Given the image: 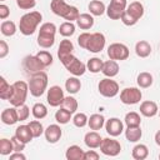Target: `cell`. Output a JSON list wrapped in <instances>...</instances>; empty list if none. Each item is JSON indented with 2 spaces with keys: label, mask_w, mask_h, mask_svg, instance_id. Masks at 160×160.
Instances as JSON below:
<instances>
[{
  "label": "cell",
  "mask_w": 160,
  "mask_h": 160,
  "mask_svg": "<svg viewBox=\"0 0 160 160\" xmlns=\"http://www.w3.org/2000/svg\"><path fill=\"white\" fill-rule=\"evenodd\" d=\"M105 42H106V39L102 32H92L90 36V40L88 42L86 50L90 52H94V54L100 52L105 48Z\"/></svg>",
  "instance_id": "obj_11"
},
{
  "label": "cell",
  "mask_w": 160,
  "mask_h": 160,
  "mask_svg": "<svg viewBox=\"0 0 160 160\" xmlns=\"http://www.w3.org/2000/svg\"><path fill=\"white\" fill-rule=\"evenodd\" d=\"M22 66L30 74H35V72L42 71L45 69V66L40 62V60L38 59L36 55H28L22 61Z\"/></svg>",
  "instance_id": "obj_12"
},
{
  "label": "cell",
  "mask_w": 160,
  "mask_h": 160,
  "mask_svg": "<svg viewBox=\"0 0 160 160\" xmlns=\"http://www.w3.org/2000/svg\"><path fill=\"white\" fill-rule=\"evenodd\" d=\"M132 19H135L136 21H139L142 15H144V5L140 1H132L128 5L126 10H125Z\"/></svg>",
  "instance_id": "obj_17"
},
{
  "label": "cell",
  "mask_w": 160,
  "mask_h": 160,
  "mask_svg": "<svg viewBox=\"0 0 160 160\" xmlns=\"http://www.w3.org/2000/svg\"><path fill=\"white\" fill-rule=\"evenodd\" d=\"M142 98L141 90L138 88H125L120 92V101L125 105H135Z\"/></svg>",
  "instance_id": "obj_7"
},
{
  "label": "cell",
  "mask_w": 160,
  "mask_h": 160,
  "mask_svg": "<svg viewBox=\"0 0 160 160\" xmlns=\"http://www.w3.org/2000/svg\"><path fill=\"white\" fill-rule=\"evenodd\" d=\"M39 34H46V35H54L56 34V26L54 22H44L40 26Z\"/></svg>",
  "instance_id": "obj_45"
},
{
  "label": "cell",
  "mask_w": 160,
  "mask_h": 160,
  "mask_svg": "<svg viewBox=\"0 0 160 160\" xmlns=\"http://www.w3.org/2000/svg\"><path fill=\"white\" fill-rule=\"evenodd\" d=\"M59 32L64 38H69V36L74 35V32H75V25L72 24V21H65V22H62L60 25Z\"/></svg>",
  "instance_id": "obj_40"
},
{
  "label": "cell",
  "mask_w": 160,
  "mask_h": 160,
  "mask_svg": "<svg viewBox=\"0 0 160 160\" xmlns=\"http://www.w3.org/2000/svg\"><path fill=\"white\" fill-rule=\"evenodd\" d=\"M36 56H38V59L40 60V62H41L45 68H48V66H50V65L52 64V55H51L49 51H46V50L39 51V52L36 54Z\"/></svg>",
  "instance_id": "obj_43"
},
{
  "label": "cell",
  "mask_w": 160,
  "mask_h": 160,
  "mask_svg": "<svg viewBox=\"0 0 160 160\" xmlns=\"http://www.w3.org/2000/svg\"><path fill=\"white\" fill-rule=\"evenodd\" d=\"M11 141H12V145H14V151H22L25 149V142L21 141L20 139H18L15 135L11 138Z\"/></svg>",
  "instance_id": "obj_51"
},
{
  "label": "cell",
  "mask_w": 160,
  "mask_h": 160,
  "mask_svg": "<svg viewBox=\"0 0 160 160\" xmlns=\"http://www.w3.org/2000/svg\"><path fill=\"white\" fill-rule=\"evenodd\" d=\"M31 112H32V115H34V118L35 119H44L46 115H48V108L42 104V102H36L34 106H32V109H31Z\"/></svg>",
  "instance_id": "obj_39"
},
{
  "label": "cell",
  "mask_w": 160,
  "mask_h": 160,
  "mask_svg": "<svg viewBox=\"0 0 160 160\" xmlns=\"http://www.w3.org/2000/svg\"><path fill=\"white\" fill-rule=\"evenodd\" d=\"M64 90L59 86V85H54V86H50V89L48 90V94H46V100H48V104L52 108H56V106H61V102L64 100Z\"/></svg>",
  "instance_id": "obj_10"
},
{
  "label": "cell",
  "mask_w": 160,
  "mask_h": 160,
  "mask_svg": "<svg viewBox=\"0 0 160 160\" xmlns=\"http://www.w3.org/2000/svg\"><path fill=\"white\" fill-rule=\"evenodd\" d=\"M61 64H62V65L65 66V69H66L70 74H72L74 76H81V75H84L85 71L88 70L86 65H85L81 60H79L76 56H74V54H71V55H69L68 58H65L64 60H61Z\"/></svg>",
  "instance_id": "obj_4"
},
{
  "label": "cell",
  "mask_w": 160,
  "mask_h": 160,
  "mask_svg": "<svg viewBox=\"0 0 160 160\" xmlns=\"http://www.w3.org/2000/svg\"><path fill=\"white\" fill-rule=\"evenodd\" d=\"M78 106H79V104H78V101H76V99L74 96H65L64 100H62V102H61V108L66 109L71 114L76 112Z\"/></svg>",
  "instance_id": "obj_36"
},
{
  "label": "cell",
  "mask_w": 160,
  "mask_h": 160,
  "mask_svg": "<svg viewBox=\"0 0 160 160\" xmlns=\"http://www.w3.org/2000/svg\"><path fill=\"white\" fill-rule=\"evenodd\" d=\"M55 36L54 35H46V34H39L38 35V45L44 49H49L54 45Z\"/></svg>",
  "instance_id": "obj_33"
},
{
  "label": "cell",
  "mask_w": 160,
  "mask_h": 160,
  "mask_svg": "<svg viewBox=\"0 0 160 160\" xmlns=\"http://www.w3.org/2000/svg\"><path fill=\"white\" fill-rule=\"evenodd\" d=\"M0 30H1V34H2L4 36H12V35L16 32V25H15L14 21L6 20V21H2V22H1Z\"/></svg>",
  "instance_id": "obj_35"
},
{
  "label": "cell",
  "mask_w": 160,
  "mask_h": 160,
  "mask_svg": "<svg viewBox=\"0 0 160 160\" xmlns=\"http://www.w3.org/2000/svg\"><path fill=\"white\" fill-rule=\"evenodd\" d=\"M159 159H160V154H159Z\"/></svg>",
  "instance_id": "obj_57"
},
{
  "label": "cell",
  "mask_w": 160,
  "mask_h": 160,
  "mask_svg": "<svg viewBox=\"0 0 160 160\" xmlns=\"http://www.w3.org/2000/svg\"><path fill=\"white\" fill-rule=\"evenodd\" d=\"M9 15H10V9H9V6H6L5 4H1V5H0V19H1V20H5Z\"/></svg>",
  "instance_id": "obj_54"
},
{
  "label": "cell",
  "mask_w": 160,
  "mask_h": 160,
  "mask_svg": "<svg viewBox=\"0 0 160 160\" xmlns=\"http://www.w3.org/2000/svg\"><path fill=\"white\" fill-rule=\"evenodd\" d=\"M15 136L18 139H20L21 141H24L25 144L30 142L34 139V135H32L29 125H20V126H18L16 130H15Z\"/></svg>",
  "instance_id": "obj_22"
},
{
  "label": "cell",
  "mask_w": 160,
  "mask_h": 160,
  "mask_svg": "<svg viewBox=\"0 0 160 160\" xmlns=\"http://www.w3.org/2000/svg\"><path fill=\"white\" fill-rule=\"evenodd\" d=\"M18 116H19V121H25L28 120L29 115H30V109L29 106H26L25 104L21 106H18Z\"/></svg>",
  "instance_id": "obj_46"
},
{
  "label": "cell",
  "mask_w": 160,
  "mask_h": 160,
  "mask_svg": "<svg viewBox=\"0 0 160 160\" xmlns=\"http://www.w3.org/2000/svg\"><path fill=\"white\" fill-rule=\"evenodd\" d=\"M128 8V0H110L109 6L106 8V15L111 20H119L121 14Z\"/></svg>",
  "instance_id": "obj_8"
},
{
  "label": "cell",
  "mask_w": 160,
  "mask_h": 160,
  "mask_svg": "<svg viewBox=\"0 0 160 160\" xmlns=\"http://www.w3.org/2000/svg\"><path fill=\"white\" fill-rule=\"evenodd\" d=\"M71 112L70 111H68L66 109H64V108H60L56 112H55V120L59 122V124H68L70 120H72L71 119Z\"/></svg>",
  "instance_id": "obj_37"
},
{
  "label": "cell",
  "mask_w": 160,
  "mask_h": 160,
  "mask_svg": "<svg viewBox=\"0 0 160 160\" xmlns=\"http://www.w3.org/2000/svg\"><path fill=\"white\" fill-rule=\"evenodd\" d=\"M155 142H156V145H159L160 146V130L159 131H156V134H155Z\"/></svg>",
  "instance_id": "obj_56"
},
{
  "label": "cell",
  "mask_w": 160,
  "mask_h": 160,
  "mask_svg": "<svg viewBox=\"0 0 160 160\" xmlns=\"http://www.w3.org/2000/svg\"><path fill=\"white\" fill-rule=\"evenodd\" d=\"M84 150L78 145H71L66 149L65 158L68 160H84Z\"/></svg>",
  "instance_id": "obj_24"
},
{
  "label": "cell",
  "mask_w": 160,
  "mask_h": 160,
  "mask_svg": "<svg viewBox=\"0 0 160 160\" xmlns=\"http://www.w3.org/2000/svg\"><path fill=\"white\" fill-rule=\"evenodd\" d=\"M124 122L126 124V126H140L141 124V118L138 112L135 111H130L125 115Z\"/></svg>",
  "instance_id": "obj_38"
},
{
  "label": "cell",
  "mask_w": 160,
  "mask_h": 160,
  "mask_svg": "<svg viewBox=\"0 0 160 160\" xmlns=\"http://www.w3.org/2000/svg\"><path fill=\"white\" fill-rule=\"evenodd\" d=\"M41 20H42V15L39 11H30V12L22 15L19 21L20 32L25 36L32 35L35 32V30L38 29L39 24L41 22Z\"/></svg>",
  "instance_id": "obj_1"
},
{
  "label": "cell",
  "mask_w": 160,
  "mask_h": 160,
  "mask_svg": "<svg viewBox=\"0 0 160 160\" xmlns=\"http://www.w3.org/2000/svg\"><path fill=\"white\" fill-rule=\"evenodd\" d=\"M101 141H102V139H101L100 134L96 132L95 130L86 132L85 136H84V142H85V145H86L89 149H96V148H100Z\"/></svg>",
  "instance_id": "obj_19"
},
{
  "label": "cell",
  "mask_w": 160,
  "mask_h": 160,
  "mask_svg": "<svg viewBox=\"0 0 160 160\" xmlns=\"http://www.w3.org/2000/svg\"><path fill=\"white\" fill-rule=\"evenodd\" d=\"M88 125L91 130H100L104 125H105V118L101 115V114H92L90 118H89V121H88Z\"/></svg>",
  "instance_id": "obj_29"
},
{
  "label": "cell",
  "mask_w": 160,
  "mask_h": 160,
  "mask_svg": "<svg viewBox=\"0 0 160 160\" xmlns=\"http://www.w3.org/2000/svg\"><path fill=\"white\" fill-rule=\"evenodd\" d=\"M65 89L69 94H76L81 89V81L78 79V76H71V78L66 79Z\"/></svg>",
  "instance_id": "obj_31"
},
{
  "label": "cell",
  "mask_w": 160,
  "mask_h": 160,
  "mask_svg": "<svg viewBox=\"0 0 160 160\" xmlns=\"http://www.w3.org/2000/svg\"><path fill=\"white\" fill-rule=\"evenodd\" d=\"M70 8H71V5L66 4L65 0H51V2H50L51 11L60 18H65V15L69 12Z\"/></svg>",
  "instance_id": "obj_15"
},
{
  "label": "cell",
  "mask_w": 160,
  "mask_h": 160,
  "mask_svg": "<svg viewBox=\"0 0 160 160\" xmlns=\"http://www.w3.org/2000/svg\"><path fill=\"white\" fill-rule=\"evenodd\" d=\"M135 52L139 58H148L151 54V45L146 40H140L135 45Z\"/></svg>",
  "instance_id": "obj_27"
},
{
  "label": "cell",
  "mask_w": 160,
  "mask_h": 160,
  "mask_svg": "<svg viewBox=\"0 0 160 160\" xmlns=\"http://www.w3.org/2000/svg\"><path fill=\"white\" fill-rule=\"evenodd\" d=\"M72 50H74V45H72L71 40H68V39L61 40L60 45H59V49H58V58H59V60L61 61L65 58H68L69 55H71Z\"/></svg>",
  "instance_id": "obj_20"
},
{
  "label": "cell",
  "mask_w": 160,
  "mask_h": 160,
  "mask_svg": "<svg viewBox=\"0 0 160 160\" xmlns=\"http://www.w3.org/2000/svg\"><path fill=\"white\" fill-rule=\"evenodd\" d=\"M88 9L92 16H101L104 12H106L105 4L100 0H91L88 5Z\"/></svg>",
  "instance_id": "obj_25"
},
{
  "label": "cell",
  "mask_w": 160,
  "mask_h": 160,
  "mask_svg": "<svg viewBox=\"0 0 160 160\" xmlns=\"http://www.w3.org/2000/svg\"><path fill=\"white\" fill-rule=\"evenodd\" d=\"M44 135H45V139H46L48 142L55 144L60 140V138L62 135V130L58 124H51L45 129Z\"/></svg>",
  "instance_id": "obj_14"
},
{
  "label": "cell",
  "mask_w": 160,
  "mask_h": 160,
  "mask_svg": "<svg viewBox=\"0 0 160 160\" xmlns=\"http://www.w3.org/2000/svg\"><path fill=\"white\" fill-rule=\"evenodd\" d=\"M10 158V160H25L26 159V156L21 152V151H14V152H11L10 155H9Z\"/></svg>",
  "instance_id": "obj_55"
},
{
  "label": "cell",
  "mask_w": 160,
  "mask_h": 160,
  "mask_svg": "<svg viewBox=\"0 0 160 160\" xmlns=\"http://www.w3.org/2000/svg\"><path fill=\"white\" fill-rule=\"evenodd\" d=\"M152 81H154V78H152V75H151L150 72H148V71L140 72V74L138 75V78H136L138 85H139L140 88H142V89L150 88V86L152 85Z\"/></svg>",
  "instance_id": "obj_32"
},
{
  "label": "cell",
  "mask_w": 160,
  "mask_h": 160,
  "mask_svg": "<svg viewBox=\"0 0 160 160\" xmlns=\"http://www.w3.org/2000/svg\"><path fill=\"white\" fill-rule=\"evenodd\" d=\"M98 90L105 98H114L119 94V84L111 78H105L99 81Z\"/></svg>",
  "instance_id": "obj_5"
},
{
  "label": "cell",
  "mask_w": 160,
  "mask_h": 160,
  "mask_svg": "<svg viewBox=\"0 0 160 160\" xmlns=\"http://www.w3.org/2000/svg\"><path fill=\"white\" fill-rule=\"evenodd\" d=\"M100 155L95 150H88L84 152V160H99Z\"/></svg>",
  "instance_id": "obj_52"
},
{
  "label": "cell",
  "mask_w": 160,
  "mask_h": 160,
  "mask_svg": "<svg viewBox=\"0 0 160 160\" xmlns=\"http://www.w3.org/2000/svg\"><path fill=\"white\" fill-rule=\"evenodd\" d=\"M12 88H14V91H12V96L9 100L10 104L15 108L24 105L29 92V84L22 80H19L12 84Z\"/></svg>",
  "instance_id": "obj_3"
},
{
  "label": "cell",
  "mask_w": 160,
  "mask_h": 160,
  "mask_svg": "<svg viewBox=\"0 0 160 160\" xmlns=\"http://www.w3.org/2000/svg\"><path fill=\"white\" fill-rule=\"evenodd\" d=\"M12 91H14V88L12 85H10L5 78H0V98L2 100H10V98L12 96Z\"/></svg>",
  "instance_id": "obj_28"
},
{
  "label": "cell",
  "mask_w": 160,
  "mask_h": 160,
  "mask_svg": "<svg viewBox=\"0 0 160 160\" xmlns=\"http://www.w3.org/2000/svg\"><path fill=\"white\" fill-rule=\"evenodd\" d=\"M100 151L106 156H116L121 151V145L112 138H105L100 144Z\"/></svg>",
  "instance_id": "obj_9"
},
{
  "label": "cell",
  "mask_w": 160,
  "mask_h": 160,
  "mask_svg": "<svg viewBox=\"0 0 160 160\" xmlns=\"http://www.w3.org/2000/svg\"><path fill=\"white\" fill-rule=\"evenodd\" d=\"M1 121L5 125H14L19 121V116H18V109L15 106L9 108L2 110L1 112Z\"/></svg>",
  "instance_id": "obj_18"
},
{
  "label": "cell",
  "mask_w": 160,
  "mask_h": 160,
  "mask_svg": "<svg viewBox=\"0 0 160 160\" xmlns=\"http://www.w3.org/2000/svg\"><path fill=\"white\" fill-rule=\"evenodd\" d=\"M9 54V45L6 44L5 40L0 41V59H4Z\"/></svg>",
  "instance_id": "obj_53"
},
{
  "label": "cell",
  "mask_w": 160,
  "mask_h": 160,
  "mask_svg": "<svg viewBox=\"0 0 160 160\" xmlns=\"http://www.w3.org/2000/svg\"><path fill=\"white\" fill-rule=\"evenodd\" d=\"M48 88V75L45 71H39L35 74H31L30 81H29V91L32 96L39 98L41 96Z\"/></svg>",
  "instance_id": "obj_2"
},
{
  "label": "cell",
  "mask_w": 160,
  "mask_h": 160,
  "mask_svg": "<svg viewBox=\"0 0 160 160\" xmlns=\"http://www.w3.org/2000/svg\"><path fill=\"white\" fill-rule=\"evenodd\" d=\"M76 25L81 29V30H89L94 26V18L91 14H88V12H84V14H80L78 20H76Z\"/></svg>",
  "instance_id": "obj_23"
},
{
  "label": "cell",
  "mask_w": 160,
  "mask_h": 160,
  "mask_svg": "<svg viewBox=\"0 0 160 160\" xmlns=\"http://www.w3.org/2000/svg\"><path fill=\"white\" fill-rule=\"evenodd\" d=\"M148 155H149V149L145 144H138L132 148L131 156L135 160H144V159L148 158Z\"/></svg>",
  "instance_id": "obj_30"
},
{
  "label": "cell",
  "mask_w": 160,
  "mask_h": 160,
  "mask_svg": "<svg viewBox=\"0 0 160 160\" xmlns=\"http://www.w3.org/2000/svg\"><path fill=\"white\" fill-rule=\"evenodd\" d=\"M90 36H91L90 32H82V34H80L79 38H78V44H79V46L86 50L88 42H89V40H90Z\"/></svg>",
  "instance_id": "obj_49"
},
{
  "label": "cell",
  "mask_w": 160,
  "mask_h": 160,
  "mask_svg": "<svg viewBox=\"0 0 160 160\" xmlns=\"http://www.w3.org/2000/svg\"><path fill=\"white\" fill-rule=\"evenodd\" d=\"M120 20H121V22H122L124 25H126V26H132V25H135V24L138 22V21H136L135 19H132L126 11H124V12L121 14Z\"/></svg>",
  "instance_id": "obj_50"
},
{
  "label": "cell",
  "mask_w": 160,
  "mask_h": 160,
  "mask_svg": "<svg viewBox=\"0 0 160 160\" xmlns=\"http://www.w3.org/2000/svg\"><path fill=\"white\" fill-rule=\"evenodd\" d=\"M108 56L111 60H126L129 58V48L121 42H112L108 48Z\"/></svg>",
  "instance_id": "obj_6"
},
{
  "label": "cell",
  "mask_w": 160,
  "mask_h": 160,
  "mask_svg": "<svg viewBox=\"0 0 160 160\" xmlns=\"http://www.w3.org/2000/svg\"><path fill=\"white\" fill-rule=\"evenodd\" d=\"M16 5L21 10H30V9L35 8L36 1L35 0H16Z\"/></svg>",
  "instance_id": "obj_47"
},
{
  "label": "cell",
  "mask_w": 160,
  "mask_h": 160,
  "mask_svg": "<svg viewBox=\"0 0 160 160\" xmlns=\"http://www.w3.org/2000/svg\"><path fill=\"white\" fill-rule=\"evenodd\" d=\"M158 112H159V108L155 101L146 100L140 104V114L144 115L145 118H154Z\"/></svg>",
  "instance_id": "obj_16"
},
{
  "label": "cell",
  "mask_w": 160,
  "mask_h": 160,
  "mask_svg": "<svg viewBox=\"0 0 160 160\" xmlns=\"http://www.w3.org/2000/svg\"><path fill=\"white\" fill-rule=\"evenodd\" d=\"M79 15H80V12H79V9L76 8V6H71L70 8V10H69V12L65 15V20L66 21H76L78 20V18H79Z\"/></svg>",
  "instance_id": "obj_48"
},
{
  "label": "cell",
  "mask_w": 160,
  "mask_h": 160,
  "mask_svg": "<svg viewBox=\"0 0 160 160\" xmlns=\"http://www.w3.org/2000/svg\"><path fill=\"white\" fill-rule=\"evenodd\" d=\"M1 1H4V0H1Z\"/></svg>",
  "instance_id": "obj_58"
},
{
  "label": "cell",
  "mask_w": 160,
  "mask_h": 160,
  "mask_svg": "<svg viewBox=\"0 0 160 160\" xmlns=\"http://www.w3.org/2000/svg\"><path fill=\"white\" fill-rule=\"evenodd\" d=\"M28 125H29V128H30V130H31L34 138L41 136V134H44V131H45L42 124H41L40 121H38V120H32V121H30Z\"/></svg>",
  "instance_id": "obj_42"
},
{
  "label": "cell",
  "mask_w": 160,
  "mask_h": 160,
  "mask_svg": "<svg viewBox=\"0 0 160 160\" xmlns=\"http://www.w3.org/2000/svg\"><path fill=\"white\" fill-rule=\"evenodd\" d=\"M11 152H14V145L11 139H5L2 138L0 140V154L1 155H10Z\"/></svg>",
  "instance_id": "obj_41"
},
{
  "label": "cell",
  "mask_w": 160,
  "mask_h": 160,
  "mask_svg": "<svg viewBox=\"0 0 160 160\" xmlns=\"http://www.w3.org/2000/svg\"><path fill=\"white\" fill-rule=\"evenodd\" d=\"M101 72L106 76V78H114L119 74V64L116 60H108L104 62L102 65V70Z\"/></svg>",
  "instance_id": "obj_21"
},
{
  "label": "cell",
  "mask_w": 160,
  "mask_h": 160,
  "mask_svg": "<svg viewBox=\"0 0 160 160\" xmlns=\"http://www.w3.org/2000/svg\"><path fill=\"white\" fill-rule=\"evenodd\" d=\"M102 65H104V61L99 58H91L88 60V64H86V68L92 74H96V72H100L102 70Z\"/></svg>",
  "instance_id": "obj_34"
},
{
  "label": "cell",
  "mask_w": 160,
  "mask_h": 160,
  "mask_svg": "<svg viewBox=\"0 0 160 160\" xmlns=\"http://www.w3.org/2000/svg\"><path fill=\"white\" fill-rule=\"evenodd\" d=\"M142 131L140 126H128L125 130V138L130 142H136L141 139Z\"/></svg>",
  "instance_id": "obj_26"
},
{
  "label": "cell",
  "mask_w": 160,
  "mask_h": 160,
  "mask_svg": "<svg viewBox=\"0 0 160 160\" xmlns=\"http://www.w3.org/2000/svg\"><path fill=\"white\" fill-rule=\"evenodd\" d=\"M88 121H89V118L84 112H76L72 118V124L76 128H84L85 125H88Z\"/></svg>",
  "instance_id": "obj_44"
},
{
  "label": "cell",
  "mask_w": 160,
  "mask_h": 160,
  "mask_svg": "<svg viewBox=\"0 0 160 160\" xmlns=\"http://www.w3.org/2000/svg\"><path fill=\"white\" fill-rule=\"evenodd\" d=\"M105 129H106V132L110 136L116 138V136H119L124 131V124L118 118H110L105 122Z\"/></svg>",
  "instance_id": "obj_13"
}]
</instances>
